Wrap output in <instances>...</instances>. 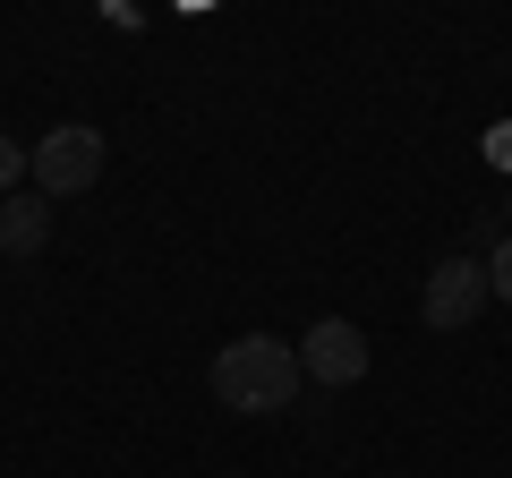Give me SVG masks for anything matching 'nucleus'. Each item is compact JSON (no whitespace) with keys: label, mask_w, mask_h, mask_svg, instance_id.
<instances>
[{"label":"nucleus","mask_w":512,"mask_h":478,"mask_svg":"<svg viewBox=\"0 0 512 478\" xmlns=\"http://www.w3.org/2000/svg\"><path fill=\"white\" fill-rule=\"evenodd\" d=\"M18 180H26V146H18V137H0V197H18Z\"/></svg>","instance_id":"obj_7"},{"label":"nucleus","mask_w":512,"mask_h":478,"mask_svg":"<svg viewBox=\"0 0 512 478\" xmlns=\"http://www.w3.org/2000/svg\"><path fill=\"white\" fill-rule=\"evenodd\" d=\"M487 299H504V308H512V231L495 239V257H487Z\"/></svg>","instance_id":"obj_6"},{"label":"nucleus","mask_w":512,"mask_h":478,"mask_svg":"<svg viewBox=\"0 0 512 478\" xmlns=\"http://www.w3.org/2000/svg\"><path fill=\"white\" fill-rule=\"evenodd\" d=\"M299 376H308V385H359L367 376V333L350 325V316H316V325L299 333Z\"/></svg>","instance_id":"obj_4"},{"label":"nucleus","mask_w":512,"mask_h":478,"mask_svg":"<svg viewBox=\"0 0 512 478\" xmlns=\"http://www.w3.org/2000/svg\"><path fill=\"white\" fill-rule=\"evenodd\" d=\"M52 239V197H0V257H35Z\"/></svg>","instance_id":"obj_5"},{"label":"nucleus","mask_w":512,"mask_h":478,"mask_svg":"<svg viewBox=\"0 0 512 478\" xmlns=\"http://www.w3.org/2000/svg\"><path fill=\"white\" fill-rule=\"evenodd\" d=\"M26 171H35L43 197H86V188L103 180V129H94V120H60V129L26 154Z\"/></svg>","instance_id":"obj_2"},{"label":"nucleus","mask_w":512,"mask_h":478,"mask_svg":"<svg viewBox=\"0 0 512 478\" xmlns=\"http://www.w3.org/2000/svg\"><path fill=\"white\" fill-rule=\"evenodd\" d=\"M299 350L274 342V333H239V342L214 350V402L222 410H248V419H265V410H291L299 402Z\"/></svg>","instance_id":"obj_1"},{"label":"nucleus","mask_w":512,"mask_h":478,"mask_svg":"<svg viewBox=\"0 0 512 478\" xmlns=\"http://www.w3.org/2000/svg\"><path fill=\"white\" fill-rule=\"evenodd\" d=\"M478 308H487V257H436V274L419 291V316L436 333H461Z\"/></svg>","instance_id":"obj_3"}]
</instances>
